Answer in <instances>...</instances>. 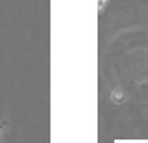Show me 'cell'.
Here are the masks:
<instances>
[{"instance_id": "6da1fadb", "label": "cell", "mask_w": 148, "mask_h": 143, "mask_svg": "<svg viewBox=\"0 0 148 143\" xmlns=\"http://www.w3.org/2000/svg\"><path fill=\"white\" fill-rule=\"evenodd\" d=\"M5 128H7V125L3 123V121H0V142H2V138L5 136Z\"/></svg>"}]
</instances>
